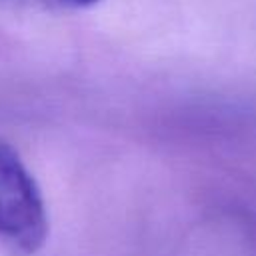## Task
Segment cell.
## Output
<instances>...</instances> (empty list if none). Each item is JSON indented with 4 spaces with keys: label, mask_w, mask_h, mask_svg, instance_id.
<instances>
[{
    "label": "cell",
    "mask_w": 256,
    "mask_h": 256,
    "mask_svg": "<svg viewBox=\"0 0 256 256\" xmlns=\"http://www.w3.org/2000/svg\"><path fill=\"white\" fill-rule=\"evenodd\" d=\"M48 238V214L18 152L0 142V246L12 256L36 254Z\"/></svg>",
    "instance_id": "obj_1"
},
{
    "label": "cell",
    "mask_w": 256,
    "mask_h": 256,
    "mask_svg": "<svg viewBox=\"0 0 256 256\" xmlns=\"http://www.w3.org/2000/svg\"><path fill=\"white\" fill-rule=\"evenodd\" d=\"M58 2L64 6H70V8H84V6H92L100 0H58Z\"/></svg>",
    "instance_id": "obj_2"
}]
</instances>
